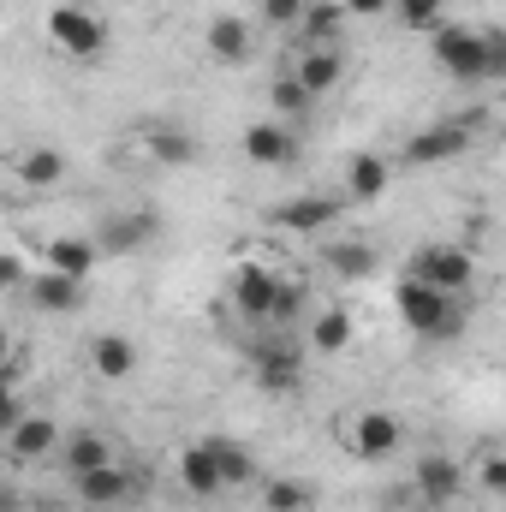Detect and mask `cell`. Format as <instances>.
Listing matches in <instances>:
<instances>
[{"instance_id": "37", "label": "cell", "mask_w": 506, "mask_h": 512, "mask_svg": "<svg viewBox=\"0 0 506 512\" xmlns=\"http://www.w3.org/2000/svg\"><path fill=\"white\" fill-rule=\"evenodd\" d=\"M0 286H6V292L24 286V262H18V256H0Z\"/></svg>"}, {"instance_id": "21", "label": "cell", "mask_w": 506, "mask_h": 512, "mask_svg": "<svg viewBox=\"0 0 506 512\" xmlns=\"http://www.w3.org/2000/svg\"><path fill=\"white\" fill-rule=\"evenodd\" d=\"M292 72L304 78V90H310V96H328V90L346 78V60H340V48H310Z\"/></svg>"}, {"instance_id": "6", "label": "cell", "mask_w": 506, "mask_h": 512, "mask_svg": "<svg viewBox=\"0 0 506 512\" xmlns=\"http://www.w3.org/2000/svg\"><path fill=\"white\" fill-rule=\"evenodd\" d=\"M465 149H471V120H441V126L417 131L405 143V161L411 167H441V161H459Z\"/></svg>"}, {"instance_id": "16", "label": "cell", "mask_w": 506, "mask_h": 512, "mask_svg": "<svg viewBox=\"0 0 506 512\" xmlns=\"http://www.w3.org/2000/svg\"><path fill=\"white\" fill-rule=\"evenodd\" d=\"M30 304H36V310L66 316V310H78V304H84V280H72V274H60V268H42V274L30 280Z\"/></svg>"}, {"instance_id": "31", "label": "cell", "mask_w": 506, "mask_h": 512, "mask_svg": "<svg viewBox=\"0 0 506 512\" xmlns=\"http://www.w3.org/2000/svg\"><path fill=\"white\" fill-rule=\"evenodd\" d=\"M262 507H268V512H304V507H310V489H304V483H286V477H280V483H268Z\"/></svg>"}, {"instance_id": "32", "label": "cell", "mask_w": 506, "mask_h": 512, "mask_svg": "<svg viewBox=\"0 0 506 512\" xmlns=\"http://www.w3.org/2000/svg\"><path fill=\"white\" fill-rule=\"evenodd\" d=\"M304 12H310V0H262V24H274V30H298Z\"/></svg>"}, {"instance_id": "33", "label": "cell", "mask_w": 506, "mask_h": 512, "mask_svg": "<svg viewBox=\"0 0 506 512\" xmlns=\"http://www.w3.org/2000/svg\"><path fill=\"white\" fill-rule=\"evenodd\" d=\"M477 489L495 495V501H506V453H489V459L477 465Z\"/></svg>"}, {"instance_id": "20", "label": "cell", "mask_w": 506, "mask_h": 512, "mask_svg": "<svg viewBox=\"0 0 506 512\" xmlns=\"http://www.w3.org/2000/svg\"><path fill=\"white\" fill-rule=\"evenodd\" d=\"M352 334H358V328H352V310H346V304H328V310L310 322V352H328V358H334V352H352Z\"/></svg>"}, {"instance_id": "24", "label": "cell", "mask_w": 506, "mask_h": 512, "mask_svg": "<svg viewBox=\"0 0 506 512\" xmlns=\"http://www.w3.org/2000/svg\"><path fill=\"white\" fill-rule=\"evenodd\" d=\"M387 179H393V167L381 155H352V167H346V191L358 203H376L381 191H387Z\"/></svg>"}, {"instance_id": "4", "label": "cell", "mask_w": 506, "mask_h": 512, "mask_svg": "<svg viewBox=\"0 0 506 512\" xmlns=\"http://www.w3.org/2000/svg\"><path fill=\"white\" fill-rule=\"evenodd\" d=\"M411 280H429V286H441V292L459 298L477 280V256L465 251V245H423V251H411Z\"/></svg>"}, {"instance_id": "30", "label": "cell", "mask_w": 506, "mask_h": 512, "mask_svg": "<svg viewBox=\"0 0 506 512\" xmlns=\"http://www.w3.org/2000/svg\"><path fill=\"white\" fill-rule=\"evenodd\" d=\"M328 268H334L340 280H364V274L376 268V256H370V245H334V251H328Z\"/></svg>"}, {"instance_id": "38", "label": "cell", "mask_w": 506, "mask_h": 512, "mask_svg": "<svg viewBox=\"0 0 506 512\" xmlns=\"http://www.w3.org/2000/svg\"><path fill=\"white\" fill-rule=\"evenodd\" d=\"M6 512H18V501H6Z\"/></svg>"}, {"instance_id": "12", "label": "cell", "mask_w": 506, "mask_h": 512, "mask_svg": "<svg viewBox=\"0 0 506 512\" xmlns=\"http://www.w3.org/2000/svg\"><path fill=\"white\" fill-rule=\"evenodd\" d=\"M96 262H102V245H96V239H78V233H60V239L42 245V268H60V274H72V280H90Z\"/></svg>"}, {"instance_id": "17", "label": "cell", "mask_w": 506, "mask_h": 512, "mask_svg": "<svg viewBox=\"0 0 506 512\" xmlns=\"http://www.w3.org/2000/svg\"><path fill=\"white\" fill-rule=\"evenodd\" d=\"M90 370L102 382H126V376H137V346L126 334H96L90 340Z\"/></svg>"}, {"instance_id": "26", "label": "cell", "mask_w": 506, "mask_h": 512, "mask_svg": "<svg viewBox=\"0 0 506 512\" xmlns=\"http://www.w3.org/2000/svg\"><path fill=\"white\" fill-rule=\"evenodd\" d=\"M268 102H274V114H286V120H304V114L316 108V96L304 90V78H298V72H280V78H274V90H268Z\"/></svg>"}, {"instance_id": "3", "label": "cell", "mask_w": 506, "mask_h": 512, "mask_svg": "<svg viewBox=\"0 0 506 512\" xmlns=\"http://www.w3.org/2000/svg\"><path fill=\"white\" fill-rule=\"evenodd\" d=\"M429 54L447 78H489V48H483V30H465V24H441L429 36Z\"/></svg>"}, {"instance_id": "9", "label": "cell", "mask_w": 506, "mask_h": 512, "mask_svg": "<svg viewBox=\"0 0 506 512\" xmlns=\"http://www.w3.org/2000/svg\"><path fill=\"white\" fill-rule=\"evenodd\" d=\"M399 441H405V429H399L393 411H358L352 417V453L358 459H393Z\"/></svg>"}, {"instance_id": "14", "label": "cell", "mask_w": 506, "mask_h": 512, "mask_svg": "<svg viewBox=\"0 0 506 512\" xmlns=\"http://www.w3.org/2000/svg\"><path fill=\"white\" fill-rule=\"evenodd\" d=\"M179 483H185V495H197V501H215V495L227 489V477H221V465H215V447H209V441H197V447H185V453H179Z\"/></svg>"}, {"instance_id": "5", "label": "cell", "mask_w": 506, "mask_h": 512, "mask_svg": "<svg viewBox=\"0 0 506 512\" xmlns=\"http://www.w3.org/2000/svg\"><path fill=\"white\" fill-rule=\"evenodd\" d=\"M155 233H161L155 209H114V215L96 227V245H102V256H131V251H143Z\"/></svg>"}, {"instance_id": "36", "label": "cell", "mask_w": 506, "mask_h": 512, "mask_svg": "<svg viewBox=\"0 0 506 512\" xmlns=\"http://www.w3.org/2000/svg\"><path fill=\"white\" fill-rule=\"evenodd\" d=\"M352 18H381V12H393V0H340Z\"/></svg>"}, {"instance_id": "18", "label": "cell", "mask_w": 506, "mask_h": 512, "mask_svg": "<svg viewBox=\"0 0 506 512\" xmlns=\"http://www.w3.org/2000/svg\"><path fill=\"white\" fill-rule=\"evenodd\" d=\"M298 155V143H292V131L274 126V120H262V126L245 131V161L251 167H286Z\"/></svg>"}, {"instance_id": "39", "label": "cell", "mask_w": 506, "mask_h": 512, "mask_svg": "<svg viewBox=\"0 0 506 512\" xmlns=\"http://www.w3.org/2000/svg\"><path fill=\"white\" fill-rule=\"evenodd\" d=\"M423 512H429V507H423Z\"/></svg>"}, {"instance_id": "2", "label": "cell", "mask_w": 506, "mask_h": 512, "mask_svg": "<svg viewBox=\"0 0 506 512\" xmlns=\"http://www.w3.org/2000/svg\"><path fill=\"white\" fill-rule=\"evenodd\" d=\"M48 42L72 60H102L108 54V18L96 6H78V0H54L48 6Z\"/></svg>"}, {"instance_id": "10", "label": "cell", "mask_w": 506, "mask_h": 512, "mask_svg": "<svg viewBox=\"0 0 506 512\" xmlns=\"http://www.w3.org/2000/svg\"><path fill=\"white\" fill-rule=\"evenodd\" d=\"M274 298H280V274H274V268L245 262V268L233 274V304H239V316L268 322V316H274Z\"/></svg>"}, {"instance_id": "7", "label": "cell", "mask_w": 506, "mask_h": 512, "mask_svg": "<svg viewBox=\"0 0 506 512\" xmlns=\"http://www.w3.org/2000/svg\"><path fill=\"white\" fill-rule=\"evenodd\" d=\"M251 364H256V387L262 393H298V382H304V352H292L286 340L251 346Z\"/></svg>"}, {"instance_id": "8", "label": "cell", "mask_w": 506, "mask_h": 512, "mask_svg": "<svg viewBox=\"0 0 506 512\" xmlns=\"http://www.w3.org/2000/svg\"><path fill=\"white\" fill-rule=\"evenodd\" d=\"M417 495H423V507H453V501L465 495V471H459V459H447V453H423V459H417Z\"/></svg>"}, {"instance_id": "34", "label": "cell", "mask_w": 506, "mask_h": 512, "mask_svg": "<svg viewBox=\"0 0 506 512\" xmlns=\"http://www.w3.org/2000/svg\"><path fill=\"white\" fill-rule=\"evenodd\" d=\"M298 310H304V286H298V280H280V298H274V316H268V322H280V328H286Z\"/></svg>"}, {"instance_id": "27", "label": "cell", "mask_w": 506, "mask_h": 512, "mask_svg": "<svg viewBox=\"0 0 506 512\" xmlns=\"http://www.w3.org/2000/svg\"><path fill=\"white\" fill-rule=\"evenodd\" d=\"M12 167H18L24 185H60V179H66V155H60V149H30V155H18Z\"/></svg>"}, {"instance_id": "25", "label": "cell", "mask_w": 506, "mask_h": 512, "mask_svg": "<svg viewBox=\"0 0 506 512\" xmlns=\"http://www.w3.org/2000/svg\"><path fill=\"white\" fill-rule=\"evenodd\" d=\"M143 155H149V161H167V167H191L203 149H197V137H185V131H149V137H143Z\"/></svg>"}, {"instance_id": "1", "label": "cell", "mask_w": 506, "mask_h": 512, "mask_svg": "<svg viewBox=\"0 0 506 512\" xmlns=\"http://www.w3.org/2000/svg\"><path fill=\"white\" fill-rule=\"evenodd\" d=\"M393 304H399V322L417 334V340H453L459 328H465V304L453 298V292H441V286H429V280H399V292H393Z\"/></svg>"}, {"instance_id": "28", "label": "cell", "mask_w": 506, "mask_h": 512, "mask_svg": "<svg viewBox=\"0 0 506 512\" xmlns=\"http://www.w3.org/2000/svg\"><path fill=\"white\" fill-rule=\"evenodd\" d=\"M209 447H215V465H221V477H227V489L233 483H251L256 477V465H251V453L233 441V435H209Z\"/></svg>"}, {"instance_id": "29", "label": "cell", "mask_w": 506, "mask_h": 512, "mask_svg": "<svg viewBox=\"0 0 506 512\" xmlns=\"http://www.w3.org/2000/svg\"><path fill=\"white\" fill-rule=\"evenodd\" d=\"M441 6H447V0H393L399 24H405V30H429V36L441 30Z\"/></svg>"}, {"instance_id": "19", "label": "cell", "mask_w": 506, "mask_h": 512, "mask_svg": "<svg viewBox=\"0 0 506 512\" xmlns=\"http://www.w3.org/2000/svg\"><path fill=\"white\" fill-rule=\"evenodd\" d=\"M126 495H131V471H120V465H102V471L78 477V501L84 507H120Z\"/></svg>"}, {"instance_id": "35", "label": "cell", "mask_w": 506, "mask_h": 512, "mask_svg": "<svg viewBox=\"0 0 506 512\" xmlns=\"http://www.w3.org/2000/svg\"><path fill=\"white\" fill-rule=\"evenodd\" d=\"M483 48H489V78H506V30H483Z\"/></svg>"}, {"instance_id": "23", "label": "cell", "mask_w": 506, "mask_h": 512, "mask_svg": "<svg viewBox=\"0 0 506 512\" xmlns=\"http://www.w3.org/2000/svg\"><path fill=\"white\" fill-rule=\"evenodd\" d=\"M60 459H66V471H72V477H84V471H102V465H114V447H108L96 429H84V435H72V441L60 447Z\"/></svg>"}, {"instance_id": "15", "label": "cell", "mask_w": 506, "mask_h": 512, "mask_svg": "<svg viewBox=\"0 0 506 512\" xmlns=\"http://www.w3.org/2000/svg\"><path fill=\"white\" fill-rule=\"evenodd\" d=\"M209 54L221 60V66H245L251 60V48H256V36H251V24L245 18H233V12H221V18H209Z\"/></svg>"}, {"instance_id": "13", "label": "cell", "mask_w": 506, "mask_h": 512, "mask_svg": "<svg viewBox=\"0 0 506 512\" xmlns=\"http://www.w3.org/2000/svg\"><path fill=\"white\" fill-rule=\"evenodd\" d=\"M54 447H66V441H60V429H54V417H18V423L6 429V453H12L18 465L48 459Z\"/></svg>"}, {"instance_id": "11", "label": "cell", "mask_w": 506, "mask_h": 512, "mask_svg": "<svg viewBox=\"0 0 506 512\" xmlns=\"http://www.w3.org/2000/svg\"><path fill=\"white\" fill-rule=\"evenodd\" d=\"M334 215H340L334 197H316V191H310V197H286V203L268 209V221H274L280 233H322V227H334Z\"/></svg>"}, {"instance_id": "22", "label": "cell", "mask_w": 506, "mask_h": 512, "mask_svg": "<svg viewBox=\"0 0 506 512\" xmlns=\"http://www.w3.org/2000/svg\"><path fill=\"white\" fill-rule=\"evenodd\" d=\"M352 12L340 6V0H316L310 12H304V24H298V36L310 42V48H334L340 42V24H346Z\"/></svg>"}]
</instances>
